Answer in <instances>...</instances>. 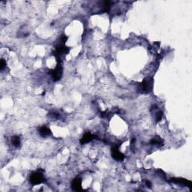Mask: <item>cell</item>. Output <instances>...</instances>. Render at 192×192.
Listing matches in <instances>:
<instances>
[{"instance_id":"6da1fadb","label":"cell","mask_w":192,"mask_h":192,"mask_svg":"<svg viewBox=\"0 0 192 192\" xmlns=\"http://www.w3.org/2000/svg\"><path fill=\"white\" fill-rule=\"evenodd\" d=\"M153 88V80L152 77H146L142 81V83L139 85V92L141 93H147L150 92Z\"/></svg>"},{"instance_id":"7a4b0ae2","label":"cell","mask_w":192,"mask_h":192,"mask_svg":"<svg viewBox=\"0 0 192 192\" xmlns=\"http://www.w3.org/2000/svg\"><path fill=\"white\" fill-rule=\"evenodd\" d=\"M29 182L32 185H36L45 182V178L43 174V170H37L33 172L29 177Z\"/></svg>"},{"instance_id":"3957f363","label":"cell","mask_w":192,"mask_h":192,"mask_svg":"<svg viewBox=\"0 0 192 192\" xmlns=\"http://www.w3.org/2000/svg\"><path fill=\"white\" fill-rule=\"evenodd\" d=\"M57 65L54 69L51 70V76L53 81L57 82L61 79L62 75V62L61 58H57Z\"/></svg>"},{"instance_id":"277c9868","label":"cell","mask_w":192,"mask_h":192,"mask_svg":"<svg viewBox=\"0 0 192 192\" xmlns=\"http://www.w3.org/2000/svg\"><path fill=\"white\" fill-rule=\"evenodd\" d=\"M70 49L68 47H67L66 46V44H63V43L59 42V44L56 46L55 51L53 52V55L54 57L57 58H61L62 55H65V54H68L69 53Z\"/></svg>"},{"instance_id":"5b68a950","label":"cell","mask_w":192,"mask_h":192,"mask_svg":"<svg viewBox=\"0 0 192 192\" xmlns=\"http://www.w3.org/2000/svg\"><path fill=\"white\" fill-rule=\"evenodd\" d=\"M119 145H114L111 148V155L113 159L116 160V161H122L125 159L124 154H122L120 151L119 150Z\"/></svg>"},{"instance_id":"8992f818","label":"cell","mask_w":192,"mask_h":192,"mask_svg":"<svg viewBox=\"0 0 192 192\" xmlns=\"http://www.w3.org/2000/svg\"><path fill=\"white\" fill-rule=\"evenodd\" d=\"M170 182H173L175 184L182 185L187 186L189 188H191V181L185 180V179L182 178H171L170 180Z\"/></svg>"},{"instance_id":"52a82bcc","label":"cell","mask_w":192,"mask_h":192,"mask_svg":"<svg viewBox=\"0 0 192 192\" xmlns=\"http://www.w3.org/2000/svg\"><path fill=\"white\" fill-rule=\"evenodd\" d=\"M71 188L72 189L76 191H83V188H82V180L81 178H75L74 180L72 181L71 183Z\"/></svg>"},{"instance_id":"ba28073f","label":"cell","mask_w":192,"mask_h":192,"mask_svg":"<svg viewBox=\"0 0 192 192\" xmlns=\"http://www.w3.org/2000/svg\"><path fill=\"white\" fill-rule=\"evenodd\" d=\"M150 111L152 112V114L155 116V120L157 121V122H159V121H161L163 113H162V112L161 111H159V110H158L157 106L152 105V107H151V109H150Z\"/></svg>"},{"instance_id":"9c48e42d","label":"cell","mask_w":192,"mask_h":192,"mask_svg":"<svg viewBox=\"0 0 192 192\" xmlns=\"http://www.w3.org/2000/svg\"><path fill=\"white\" fill-rule=\"evenodd\" d=\"M95 139H97L96 136L89 132V133H86L85 135L83 136V137L81 139L80 142H81V144H85V143L91 142V141H92L93 140Z\"/></svg>"},{"instance_id":"30bf717a","label":"cell","mask_w":192,"mask_h":192,"mask_svg":"<svg viewBox=\"0 0 192 192\" xmlns=\"http://www.w3.org/2000/svg\"><path fill=\"white\" fill-rule=\"evenodd\" d=\"M38 132L40 134L41 136L42 137H47V136H50L52 135V132L50 131V128H48L47 127L45 126H42L38 128Z\"/></svg>"},{"instance_id":"8fae6325","label":"cell","mask_w":192,"mask_h":192,"mask_svg":"<svg viewBox=\"0 0 192 192\" xmlns=\"http://www.w3.org/2000/svg\"><path fill=\"white\" fill-rule=\"evenodd\" d=\"M150 143L152 145H156V146H161L164 145V140L161 138V137H158L157 136V137H154V138L151 140Z\"/></svg>"},{"instance_id":"7c38bea8","label":"cell","mask_w":192,"mask_h":192,"mask_svg":"<svg viewBox=\"0 0 192 192\" xmlns=\"http://www.w3.org/2000/svg\"><path fill=\"white\" fill-rule=\"evenodd\" d=\"M111 8V2L110 1H105L104 2V7L103 9L101 12L105 13V12H109Z\"/></svg>"},{"instance_id":"4fadbf2b","label":"cell","mask_w":192,"mask_h":192,"mask_svg":"<svg viewBox=\"0 0 192 192\" xmlns=\"http://www.w3.org/2000/svg\"><path fill=\"white\" fill-rule=\"evenodd\" d=\"M12 143L13 146L17 148L20 146V139L18 136H14L12 138Z\"/></svg>"},{"instance_id":"5bb4252c","label":"cell","mask_w":192,"mask_h":192,"mask_svg":"<svg viewBox=\"0 0 192 192\" xmlns=\"http://www.w3.org/2000/svg\"><path fill=\"white\" fill-rule=\"evenodd\" d=\"M5 66H6V62H5V59H2L1 62H0V69H1V71L4 70Z\"/></svg>"},{"instance_id":"9a60e30c","label":"cell","mask_w":192,"mask_h":192,"mask_svg":"<svg viewBox=\"0 0 192 192\" xmlns=\"http://www.w3.org/2000/svg\"><path fill=\"white\" fill-rule=\"evenodd\" d=\"M49 115L52 117V118H53V119L59 118V114H58L57 113H56V112H52V113H50Z\"/></svg>"},{"instance_id":"2e32d148","label":"cell","mask_w":192,"mask_h":192,"mask_svg":"<svg viewBox=\"0 0 192 192\" xmlns=\"http://www.w3.org/2000/svg\"><path fill=\"white\" fill-rule=\"evenodd\" d=\"M146 185L148 186L149 188H151V186H152V184H151V182H150V181H148V180H146Z\"/></svg>"}]
</instances>
